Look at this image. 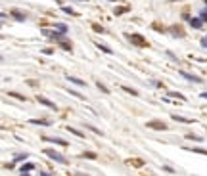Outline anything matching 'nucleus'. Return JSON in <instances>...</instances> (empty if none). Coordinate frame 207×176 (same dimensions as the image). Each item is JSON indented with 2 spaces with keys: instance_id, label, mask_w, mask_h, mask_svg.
I'll list each match as a JSON object with an SVG mask.
<instances>
[{
  "instance_id": "nucleus-1",
  "label": "nucleus",
  "mask_w": 207,
  "mask_h": 176,
  "mask_svg": "<svg viewBox=\"0 0 207 176\" xmlns=\"http://www.w3.org/2000/svg\"><path fill=\"white\" fill-rule=\"evenodd\" d=\"M44 155H48V157H50L54 163H59V165H67V159H65L64 155L58 153V151H54V149H50V147H46V149H44Z\"/></svg>"
},
{
  "instance_id": "nucleus-2",
  "label": "nucleus",
  "mask_w": 207,
  "mask_h": 176,
  "mask_svg": "<svg viewBox=\"0 0 207 176\" xmlns=\"http://www.w3.org/2000/svg\"><path fill=\"white\" fill-rule=\"evenodd\" d=\"M127 38H128L133 44L140 46V48H146V46H148V40H146L142 35H136V33H127Z\"/></svg>"
},
{
  "instance_id": "nucleus-3",
  "label": "nucleus",
  "mask_w": 207,
  "mask_h": 176,
  "mask_svg": "<svg viewBox=\"0 0 207 176\" xmlns=\"http://www.w3.org/2000/svg\"><path fill=\"white\" fill-rule=\"evenodd\" d=\"M42 35L48 38H52V40H56V42H64L65 37H64V33H59V31H48V29H42Z\"/></svg>"
},
{
  "instance_id": "nucleus-4",
  "label": "nucleus",
  "mask_w": 207,
  "mask_h": 176,
  "mask_svg": "<svg viewBox=\"0 0 207 176\" xmlns=\"http://www.w3.org/2000/svg\"><path fill=\"white\" fill-rule=\"evenodd\" d=\"M169 33L173 35V37H178V38H184V29H182L180 25H173L169 29Z\"/></svg>"
},
{
  "instance_id": "nucleus-5",
  "label": "nucleus",
  "mask_w": 207,
  "mask_h": 176,
  "mask_svg": "<svg viewBox=\"0 0 207 176\" xmlns=\"http://www.w3.org/2000/svg\"><path fill=\"white\" fill-rule=\"evenodd\" d=\"M178 75H180V77H184L186 80H192V82H197V84L202 82V79H199V77H196V75H190V73H186V71H178Z\"/></svg>"
},
{
  "instance_id": "nucleus-6",
  "label": "nucleus",
  "mask_w": 207,
  "mask_h": 176,
  "mask_svg": "<svg viewBox=\"0 0 207 176\" xmlns=\"http://www.w3.org/2000/svg\"><path fill=\"white\" fill-rule=\"evenodd\" d=\"M148 126L150 128H155V130H167V124L161 123V121H150Z\"/></svg>"
},
{
  "instance_id": "nucleus-7",
  "label": "nucleus",
  "mask_w": 207,
  "mask_h": 176,
  "mask_svg": "<svg viewBox=\"0 0 207 176\" xmlns=\"http://www.w3.org/2000/svg\"><path fill=\"white\" fill-rule=\"evenodd\" d=\"M10 16L14 17V19H17V21H25L27 19V16L23 14V12H19V10H10Z\"/></svg>"
},
{
  "instance_id": "nucleus-8",
  "label": "nucleus",
  "mask_w": 207,
  "mask_h": 176,
  "mask_svg": "<svg viewBox=\"0 0 207 176\" xmlns=\"http://www.w3.org/2000/svg\"><path fill=\"white\" fill-rule=\"evenodd\" d=\"M37 100L42 103V105H46V107H50V109H58V105L54 103V101H50V100H46L44 96H37Z\"/></svg>"
},
{
  "instance_id": "nucleus-9",
  "label": "nucleus",
  "mask_w": 207,
  "mask_h": 176,
  "mask_svg": "<svg viewBox=\"0 0 207 176\" xmlns=\"http://www.w3.org/2000/svg\"><path fill=\"white\" fill-rule=\"evenodd\" d=\"M46 142H52V144H58V145H67V142L61 138H56V136H44Z\"/></svg>"
},
{
  "instance_id": "nucleus-10",
  "label": "nucleus",
  "mask_w": 207,
  "mask_h": 176,
  "mask_svg": "<svg viewBox=\"0 0 207 176\" xmlns=\"http://www.w3.org/2000/svg\"><path fill=\"white\" fill-rule=\"evenodd\" d=\"M190 25L194 27V29H202V27H203V19H202V17H192Z\"/></svg>"
},
{
  "instance_id": "nucleus-11",
  "label": "nucleus",
  "mask_w": 207,
  "mask_h": 176,
  "mask_svg": "<svg viewBox=\"0 0 207 176\" xmlns=\"http://www.w3.org/2000/svg\"><path fill=\"white\" fill-rule=\"evenodd\" d=\"M65 79H67V80H71V82H73V84H77V86H85V80H81V79H77V77L65 75Z\"/></svg>"
},
{
  "instance_id": "nucleus-12",
  "label": "nucleus",
  "mask_w": 207,
  "mask_h": 176,
  "mask_svg": "<svg viewBox=\"0 0 207 176\" xmlns=\"http://www.w3.org/2000/svg\"><path fill=\"white\" fill-rule=\"evenodd\" d=\"M171 117L175 119V121H178V123H186V124L194 123V119H186V117H180V115H171Z\"/></svg>"
},
{
  "instance_id": "nucleus-13",
  "label": "nucleus",
  "mask_w": 207,
  "mask_h": 176,
  "mask_svg": "<svg viewBox=\"0 0 207 176\" xmlns=\"http://www.w3.org/2000/svg\"><path fill=\"white\" fill-rule=\"evenodd\" d=\"M31 171H35V165H33V163H27V165H23L21 169H19V172H21V174H25V172H31Z\"/></svg>"
},
{
  "instance_id": "nucleus-14",
  "label": "nucleus",
  "mask_w": 207,
  "mask_h": 176,
  "mask_svg": "<svg viewBox=\"0 0 207 176\" xmlns=\"http://www.w3.org/2000/svg\"><path fill=\"white\" fill-rule=\"evenodd\" d=\"M33 124H42V126H48L50 124V121H46V119H31Z\"/></svg>"
},
{
  "instance_id": "nucleus-15",
  "label": "nucleus",
  "mask_w": 207,
  "mask_h": 176,
  "mask_svg": "<svg viewBox=\"0 0 207 176\" xmlns=\"http://www.w3.org/2000/svg\"><path fill=\"white\" fill-rule=\"evenodd\" d=\"M54 29H56V31H59V33H64V35L67 33V27H65L64 23H56V25H54Z\"/></svg>"
},
{
  "instance_id": "nucleus-16",
  "label": "nucleus",
  "mask_w": 207,
  "mask_h": 176,
  "mask_svg": "<svg viewBox=\"0 0 207 176\" xmlns=\"http://www.w3.org/2000/svg\"><path fill=\"white\" fill-rule=\"evenodd\" d=\"M96 46L102 50V52H106V54H111V48L109 46H106V44H102V42H96Z\"/></svg>"
},
{
  "instance_id": "nucleus-17",
  "label": "nucleus",
  "mask_w": 207,
  "mask_h": 176,
  "mask_svg": "<svg viewBox=\"0 0 207 176\" xmlns=\"http://www.w3.org/2000/svg\"><path fill=\"white\" fill-rule=\"evenodd\" d=\"M169 98H178V100H180V101H186V98L182 96L180 92H169Z\"/></svg>"
},
{
  "instance_id": "nucleus-18",
  "label": "nucleus",
  "mask_w": 207,
  "mask_h": 176,
  "mask_svg": "<svg viewBox=\"0 0 207 176\" xmlns=\"http://www.w3.org/2000/svg\"><path fill=\"white\" fill-rule=\"evenodd\" d=\"M67 130H69V132H73L75 136H79V138H85V132H81V130H77V128H71V126H67Z\"/></svg>"
},
{
  "instance_id": "nucleus-19",
  "label": "nucleus",
  "mask_w": 207,
  "mask_h": 176,
  "mask_svg": "<svg viewBox=\"0 0 207 176\" xmlns=\"http://www.w3.org/2000/svg\"><path fill=\"white\" fill-rule=\"evenodd\" d=\"M188 151H196V153H202V155H207V149H202V147H184Z\"/></svg>"
},
{
  "instance_id": "nucleus-20",
  "label": "nucleus",
  "mask_w": 207,
  "mask_h": 176,
  "mask_svg": "<svg viewBox=\"0 0 207 176\" xmlns=\"http://www.w3.org/2000/svg\"><path fill=\"white\" fill-rule=\"evenodd\" d=\"M67 92L71 94V96H75V98H79V100H85V96L81 94V92H77V90H71V88H67Z\"/></svg>"
},
{
  "instance_id": "nucleus-21",
  "label": "nucleus",
  "mask_w": 207,
  "mask_h": 176,
  "mask_svg": "<svg viewBox=\"0 0 207 176\" xmlns=\"http://www.w3.org/2000/svg\"><path fill=\"white\" fill-rule=\"evenodd\" d=\"M61 10H64L65 14H69V16H77V12H75L73 8H71V6H64V8H61Z\"/></svg>"
},
{
  "instance_id": "nucleus-22",
  "label": "nucleus",
  "mask_w": 207,
  "mask_h": 176,
  "mask_svg": "<svg viewBox=\"0 0 207 176\" xmlns=\"http://www.w3.org/2000/svg\"><path fill=\"white\" fill-rule=\"evenodd\" d=\"M128 8L127 6H119V8H115V16H121V14H125Z\"/></svg>"
},
{
  "instance_id": "nucleus-23",
  "label": "nucleus",
  "mask_w": 207,
  "mask_h": 176,
  "mask_svg": "<svg viewBox=\"0 0 207 176\" xmlns=\"http://www.w3.org/2000/svg\"><path fill=\"white\" fill-rule=\"evenodd\" d=\"M128 163H130V165H134V166H142V165H144L142 159H130Z\"/></svg>"
},
{
  "instance_id": "nucleus-24",
  "label": "nucleus",
  "mask_w": 207,
  "mask_h": 176,
  "mask_svg": "<svg viewBox=\"0 0 207 176\" xmlns=\"http://www.w3.org/2000/svg\"><path fill=\"white\" fill-rule=\"evenodd\" d=\"M188 140H196V142H202V136H196V134H186Z\"/></svg>"
},
{
  "instance_id": "nucleus-25",
  "label": "nucleus",
  "mask_w": 207,
  "mask_h": 176,
  "mask_svg": "<svg viewBox=\"0 0 207 176\" xmlns=\"http://www.w3.org/2000/svg\"><path fill=\"white\" fill-rule=\"evenodd\" d=\"M92 29H94L96 33H106V29H104V27H100V25H96V23H92Z\"/></svg>"
},
{
  "instance_id": "nucleus-26",
  "label": "nucleus",
  "mask_w": 207,
  "mask_h": 176,
  "mask_svg": "<svg viewBox=\"0 0 207 176\" xmlns=\"http://www.w3.org/2000/svg\"><path fill=\"white\" fill-rule=\"evenodd\" d=\"M96 86H98V88H100V90L104 92V94H107V92H109V88H107V86H104L102 82H96Z\"/></svg>"
},
{
  "instance_id": "nucleus-27",
  "label": "nucleus",
  "mask_w": 207,
  "mask_h": 176,
  "mask_svg": "<svg viewBox=\"0 0 207 176\" xmlns=\"http://www.w3.org/2000/svg\"><path fill=\"white\" fill-rule=\"evenodd\" d=\"M10 96H14V98H17V100H21V101H27V98H25V96H21V94H17V92H12Z\"/></svg>"
},
{
  "instance_id": "nucleus-28",
  "label": "nucleus",
  "mask_w": 207,
  "mask_h": 176,
  "mask_svg": "<svg viewBox=\"0 0 207 176\" xmlns=\"http://www.w3.org/2000/svg\"><path fill=\"white\" fill-rule=\"evenodd\" d=\"M86 128H88V130H90V132H94V134H98V136H100V130H98V128H96V126H92V124H86Z\"/></svg>"
},
{
  "instance_id": "nucleus-29",
  "label": "nucleus",
  "mask_w": 207,
  "mask_h": 176,
  "mask_svg": "<svg viewBox=\"0 0 207 176\" xmlns=\"http://www.w3.org/2000/svg\"><path fill=\"white\" fill-rule=\"evenodd\" d=\"M123 90L128 92V94H133V96H138V92H136V90H133V88H128V86H123Z\"/></svg>"
},
{
  "instance_id": "nucleus-30",
  "label": "nucleus",
  "mask_w": 207,
  "mask_h": 176,
  "mask_svg": "<svg viewBox=\"0 0 207 176\" xmlns=\"http://www.w3.org/2000/svg\"><path fill=\"white\" fill-rule=\"evenodd\" d=\"M21 159H27V153H19V155H16V159H14V161H21Z\"/></svg>"
},
{
  "instance_id": "nucleus-31",
  "label": "nucleus",
  "mask_w": 207,
  "mask_h": 176,
  "mask_svg": "<svg viewBox=\"0 0 207 176\" xmlns=\"http://www.w3.org/2000/svg\"><path fill=\"white\" fill-rule=\"evenodd\" d=\"M83 157H88V159H96V153H90V151H88V153H83Z\"/></svg>"
},
{
  "instance_id": "nucleus-32",
  "label": "nucleus",
  "mask_w": 207,
  "mask_h": 176,
  "mask_svg": "<svg viewBox=\"0 0 207 176\" xmlns=\"http://www.w3.org/2000/svg\"><path fill=\"white\" fill-rule=\"evenodd\" d=\"M202 48H207V35L202 38Z\"/></svg>"
},
{
  "instance_id": "nucleus-33",
  "label": "nucleus",
  "mask_w": 207,
  "mask_h": 176,
  "mask_svg": "<svg viewBox=\"0 0 207 176\" xmlns=\"http://www.w3.org/2000/svg\"><path fill=\"white\" fill-rule=\"evenodd\" d=\"M150 82H152V84H154L155 88H161V86H163V84H161V82H157V80H150Z\"/></svg>"
},
{
  "instance_id": "nucleus-34",
  "label": "nucleus",
  "mask_w": 207,
  "mask_h": 176,
  "mask_svg": "<svg viewBox=\"0 0 207 176\" xmlns=\"http://www.w3.org/2000/svg\"><path fill=\"white\" fill-rule=\"evenodd\" d=\"M202 98H205V100H207V92H202Z\"/></svg>"
},
{
  "instance_id": "nucleus-35",
  "label": "nucleus",
  "mask_w": 207,
  "mask_h": 176,
  "mask_svg": "<svg viewBox=\"0 0 207 176\" xmlns=\"http://www.w3.org/2000/svg\"><path fill=\"white\" fill-rule=\"evenodd\" d=\"M73 2H86V0H73Z\"/></svg>"
},
{
  "instance_id": "nucleus-36",
  "label": "nucleus",
  "mask_w": 207,
  "mask_h": 176,
  "mask_svg": "<svg viewBox=\"0 0 207 176\" xmlns=\"http://www.w3.org/2000/svg\"><path fill=\"white\" fill-rule=\"evenodd\" d=\"M107 2H115V0H107Z\"/></svg>"
},
{
  "instance_id": "nucleus-37",
  "label": "nucleus",
  "mask_w": 207,
  "mask_h": 176,
  "mask_svg": "<svg viewBox=\"0 0 207 176\" xmlns=\"http://www.w3.org/2000/svg\"><path fill=\"white\" fill-rule=\"evenodd\" d=\"M171 2H176V0H171Z\"/></svg>"
},
{
  "instance_id": "nucleus-38",
  "label": "nucleus",
  "mask_w": 207,
  "mask_h": 176,
  "mask_svg": "<svg viewBox=\"0 0 207 176\" xmlns=\"http://www.w3.org/2000/svg\"><path fill=\"white\" fill-rule=\"evenodd\" d=\"M205 4H207V0H205Z\"/></svg>"
}]
</instances>
